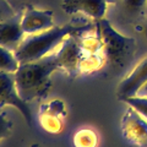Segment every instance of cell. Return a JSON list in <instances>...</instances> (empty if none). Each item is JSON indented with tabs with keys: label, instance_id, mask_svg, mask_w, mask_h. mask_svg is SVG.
Wrapping results in <instances>:
<instances>
[{
	"label": "cell",
	"instance_id": "cell-1",
	"mask_svg": "<svg viewBox=\"0 0 147 147\" xmlns=\"http://www.w3.org/2000/svg\"><path fill=\"white\" fill-rule=\"evenodd\" d=\"M59 70L54 53L39 60L20 64L13 72L20 97L26 103L45 98L52 87V75Z\"/></svg>",
	"mask_w": 147,
	"mask_h": 147
},
{
	"label": "cell",
	"instance_id": "cell-2",
	"mask_svg": "<svg viewBox=\"0 0 147 147\" xmlns=\"http://www.w3.org/2000/svg\"><path fill=\"white\" fill-rule=\"evenodd\" d=\"M105 58V66L113 72H121L130 65L137 52V43L135 38L120 33L112 22L102 18L94 22Z\"/></svg>",
	"mask_w": 147,
	"mask_h": 147
},
{
	"label": "cell",
	"instance_id": "cell-3",
	"mask_svg": "<svg viewBox=\"0 0 147 147\" xmlns=\"http://www.w3.org/2000/svg\"><path fill=\"white\" fill-rule=\"evenodd\" d=\"M79 27L65 25V26H54L47 31L39 33L28 34L15 50V57L20 64L31 63L45 58L53 54L55 49L59 48L64 39L69 34L75 32Z\"/></svg>",
	"mask_w": 147,
	"mask_h": 147
},
{
	"label": "cell",
	"instance_id": "cell-4",
	"mask_svg": "<svg viewBox=\"0 0 147 147\" xmlns=\"http://www.w3.org/2000/svg\"><path fill=\"white\" fill-rule=\"evenodd\" d=\"M76 31L72 32L71 34H69L64 39V42L59 45L57 52L54 53L59 70H63L64 72H66L67 76L70 77H76L81 75L82 50H81L79 38H77Z\"/></svg>",
	"mask_w": 147,
	"mask_h": 147
},
{
	"label": "cell",
	"instance_id": "cell-5",
	"mask_svg": "<svg viewBox=\"0 0 147 147\" xmlns=\"http://www.w3.org/2000/svg\"><path fill=\"white\" fill-rule=\"evenodd\" d=\"M5 105L16 108L28 125L33 124V115L28 103H26L18 94L13 72L0 71V108Z\"/></svg>",
	"mask_w": 147,
	"mask_h": 147
},
{
	"label": "cell",
	"instance_id": "cell-6",
	"mask_svg": "<svg viewBox=\"0 0 147 147\" xmlns=\"http://www.w3.org/2000/svg\"><path fill=\"white\" fill-rule=\"evenodd\" d=\"M67 117L66 105L61 99H53L40 105L38 112V121L44 131L49 134H60L65 126Z\"/></svg>",
	"mask_w": 147,
	"mask_h": 147
},
{
	"label": "cell",
	"instance_id": "cell-7",
	"mask_svg": "<svg viewBox=\"0 0 147 147\" xmlns=\"http://www.w3.org/2000/svg\"><path fill=\"white\" fill-rule=\"evenodd\" d=\"M121 132L130 144L147 147V119L132 107H127L121 118Z\"/></svg>",
	"mask_w": 147,
	"mask_h": 147
},
{
	"label": "cell",
	"instance_id": "cell-8",
	"mask_svg": "<svg viewBox=\"0 0 147 147\" xmlns=\"http://www.w3.org/2000/svg\"><path fill=\"white\" fill-rule=\"evenodd\" d=\"M21 26L25 34H34L54 27L53 11L26 6L21 15Z\"/></svg>",
	"mask_w": 147,
	"mask_h": 147
},
{
	"label": "cell",
	"instance_id": "cell-9",
	"mask_svg": "<svg viewBox=\"0 0 147 147\" xmlns=\"http://www.w3.org/2000/svg\"><path fill=\"white\" fill-rule=\"evenodd\" d=\"M61 9L67 15L82 13L96 22L105 17L108 0H63Z\"/></svg>",
	"mask_w": 147,
	"mask_h": 147
},
{
	"label": "cell",
	"instance_id": "cell-10",
	"mask_svg": "<svg viewBox=\"0 0 147 147\" xmlns=\"http://www.w3.org/2000/svg\"><path fill=\"white\" fill-rule=\"evenodd\" d=\"M147 82V57L136 64V66L120 81L117 87V96L119 99L136 96L142 86Z\"/></svg>",
	"mask_w": 147,
	"mask_h": 147
},
{
	"label": "cell",
	"instance_id": "cell-11",
	"mask_svg": "<svg viewBox=\"0 0 147 147\" xmlns=\"http://www.w3.org/2000/svg\"><path fill=\"white\" fill-rule=\"evenodd\" d=\"M25 39V32L21 26V16H13L0 22V44L7 49L15 50Z\"/></svg>",
	"mask_w": 147,
	"mask_h": 147
},
{
	"label": "cell",
	"instance_id": "cell-12",
	"mask_svg": "<svg viewBox=\"0 0 147 147\" xmlns=\"http://www.w3.org/2000/svg\"><path fill=\"white\" fill-rule=\"evenodd\" d=\"M124 16L136 20L144 16L147 11V0H118Z\"/></svg>",
	"mask_w": 147,
	"mask_h": 147
},
{
	"label": "cell",
	"instance_id": "cell-13",
	"mask_svg": "<svg viewBox=\"0 0 147 147\" xmlns=\"http://www.w3.org/2000/svg\"><path fill=\"white\" fill-rule=\"evenodd\" d=\"M74 146L75 147H97L98 146V135L94 130L90 127L80 129L74 135Z\"/></svg>",
	"mask_w": 147,
	"mask_h": 147
},
{
	"label": "cell",
	"instance_id": "cell-14",
	"mask_svg": "<svg viewBox=\"0 0 147 147\" xmlns=\"http://www.w3.org/2000/svg\"><path fill=\"white\" fill-rule=\"evenodd\" d=\"M18 66L20 63L16 59L15 53L0 44V71L15 72Z\"/></svg>",
	"mask_w": 147,
	"mask_h": 147
},
{
	"label": "cell",
	"instance_id": "cell-15",
	"mask_svg": "<svg viewBox=\"0 0 147 147\" xmlns=\"http://www.w3.org/2000/svg\"><path fill=\"white\" fill-rule=\"evenodd\" d=\"M129 107L136 109L142 117L147 119V97H141V96H131V97H125L120 99Z\"/></svg>",
	"mask_w": 147,
	"mask_h": 147
},
{
	"label": "cell",
	"instance_id": "cell-16",
	"mask_svg": "<svg viewBox=\"0 0 147 147\" xmlns=\"http://www.w3.org/2000/svg\"><path fill=\"white\" fill-rule=\"evenodd\" d=\"M16 16V11L7 0H0V22Z\"/></svg>",
	"mask_w": 147,
	"mask_h": 147
},
{
	"label": "cell",
	"instance_id": "cell-17",
	"mask_svg": "<svg viewBox=\"0 0 147 147\" xmlns=\"http://www.w3.org/2000/svg\"><path fill=\"white\" fill-rule=\"evenodd\" d=\"M12 123L9 120L5 113H0V141L5 140L11 134Z\"/></svg>",
	"mask_w": 147,
	"mask_h": 147
},
{
	"label": "cell",
	"instance_id": "cell-18",
	"mask_svg": "<svg viewBox=\"0 0 147 147\" xmlns=\"http://www.w3.org/2000/svg\"><path fill=\"white\" fill-rule=\"evenodd\" d=\"M136 31L139 32L142 38H144L146 42H147V18L142 21L141 24H139V25L136 26Z\"/></svg>",
	"mask_w": 147,
	"mask_h": 147
},
{
	"label": "cell",
	"instance_id": "cell-19",
	"mask_svg": "<svg viewBox=\"0 0 147 147\" xmlns=\"http://www.w3.org/2000/svg\"><path fill=\"white\" fill-rule=\"evenodd\" d=\"M136 96H141V97H147V82L141 87L139 91H137Z\"/></svg>",
	"mask_w": 147,
	"mask_h": 147
},
{
	"label": "cell",
	"instance_id": "cell-20",
	"mask_svg": "<svg viewBox=\"0 0 147 147\" xmlns=\"http://www.w3.org/2000/svg\"><path fill=\"white\" fill-rule=\"evenodd\" d=\"M7 1H9V3H10V4H11V5L13 6V3H15V1H18V0H7Z\"/></svg>",
	"mask_w": 147,
	"mask_h": 147
},
{
	"label": "cell",
	"instance_id": "cell-21",
	"mask_svg": "<svg viewBox=\"0 0 147 147\" xmlns=\"http://www.w3.org/2000/svg\"><path fill=\"white\" fill-rule=\"evenodd\" d=\"M31 147H42V146H40L39 144H33V145H32Z\"/></svg>",
	"mask_w": 147,
	"mask_h": 147
},
{
	"label": "cell",
	"instance_id": "cell-22",
	"mask_svg": "<svg viewBox=\"0 0 147 147\" xmlns=\"http://www.w3.org/2000/svg\"><path fill=\"white\" fill-rule=\"evenodd\" d=\"M108 1H109V0H108ZM110 1H115V3H117V1H118V0H110Z\"/></svg>",
	"mask_w": 147,
	"mask_h": 147
},
{
	"label": "cell",
	"instance_id": "cell-23",
	"mask_svg": "<svg viewBox=\"0 0 147 147\" xmlns=\"http://www.w3.org/2000/svg\"><path fill=\"white\" fill-rule=\"evenodd\" d=\"M146 13H147V11H146Z\"/></svg>",
	"mask_w": 147,
	"mask_h": 147
}]
</instances>
